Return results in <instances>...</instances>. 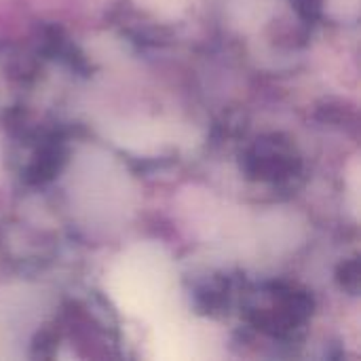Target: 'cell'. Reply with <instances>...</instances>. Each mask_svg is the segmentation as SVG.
Returning <instances> with one entry per match:
<instances>
[{"instance_id": "cell-6", "label": "cell", "mask_w": 361, "mask_h": 361, "mask_svg": "<svg viewBox=\"0 0 361 361\" xmlns=\"http://www.w3.org/2000/svg\"><path fill=\"white\" fill-rule=\"evenodd\" d=\"M144 8L163 15V17H176L184 8V0H137Z\"/></svg>"}, {"instance_id": "cell-2", "label": "cell", "mask_w": 361, "mask_h": 361, "mask_svg": "<svg viewBox=\"0 0 361 361\" xmlns=\"http://www.w3.org/2000/svg\"><path fill=\"white\" fill-rule=\"evenodd\" d=\"M133 184L127 169L102 150H85L72 163L70 199L87 224L114 228L133 209Z\"/></svg>"}, {"instance_id": "cell-4", "label": "cell", "mask_w": 361, "mask_h": 361, "mask_svg": "<svg viewBox=\"0 0 361 361\" xmlns=\"http://www.w3.org/2000/svg\"><path fill=\"white\" fill-rule=\"evenodd\" d=\"M42 296L30 288L0 292V357H15L42 319Z\"/></svg>"}, {"instance_id": "cell-1", "label": "cell", "mask_w": 361, "mask_h": 361, "mask_svg": "<svg viewBox=\"0 0 361 361\" xmlns=\"http://www.w3.org/2000/svg\"><path fill=\"white\" fill-rule=\"evenodd\" d=\"M106 290L114 307L140 322L159 324L178 309V273L159 243H135L108 269Z\"/></svg>"}, {"instance_id": "cell-3", "label": "cell", "mask_w": 361, "mask_h": 361, "mask_svg": "<svg viewBox=\"0 0 361 361\" xmlns=\"http://www.w3.org/2000/svg\"><path fill=\"white\" fill-rule=\"evenodd\" d=\"M150 347L152 355L159 360H203L214 355V349L218 347V336L209 330V326L178 319L176 315H171L154 324Z\"/></svg>"}, {"instance_id": "cell-5", "label": "cell", "mask_w": 361, "mask_h": 361, "mask_svg": "<svg viewBox=\"0 0 361 361\" xmlns=\"http://www.w3.org/2000/svg\"><path fill=\"white\" fill-rule=\"evenodd\" d=\"M108 133L118 146L142 154L161 152L163 148L171 146L178 140V131H173L169 125L146 123V121L112 125Z\"/></svg>"}, {"instance_id": "cell-7", "label": "cell", "mask_w": 361, "mask_h": 361, "mask_svg": "<svg viewBox=\"0 0 361 361\" xmlns=\"http://www.w3.org/2000/svg\"><path fill=\"white\" fill-rule=\"evenodd\" d=\"M357 6H360V0H330V8L334 13H338L341 19L355 17L357 15Z\"/></svg>"}]
</instances>
